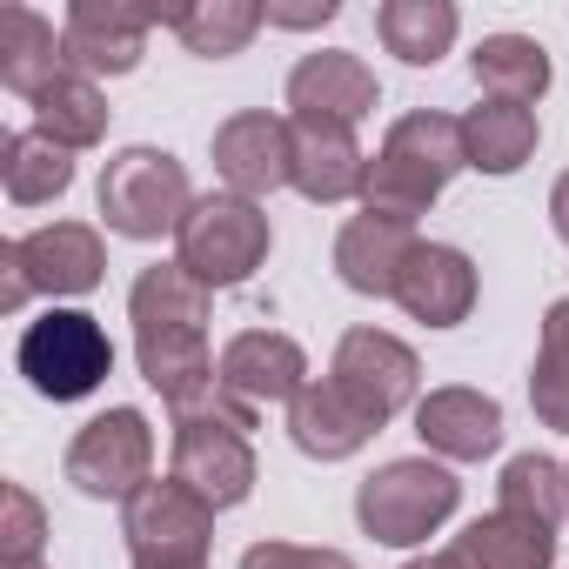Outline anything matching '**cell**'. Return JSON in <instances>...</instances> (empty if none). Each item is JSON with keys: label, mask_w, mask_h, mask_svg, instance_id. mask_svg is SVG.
<instances>
[{"label": "cell", "mask_w": 569, "mask_h": 569, "mask_svg": "<svg viewBox=\"0 0 569 569\" xmlns=\"http://www.w3.org/2000/svg\"><path fill=\"white\" fill-rule=\"evenodd\" d=\"M41 542H48L41 502H34L21 482H8V489H0V556H8V569H34Z\"/></svg>", "instance_id": "obj_31"}, {"label": "cell", "mask_w": 569, "mask_h": 569, "mask_svg": "<svg viewBox=\"0 0 569 569\" xmlns=\"http://www.w3.org/2000/svg\"><path fill=\"white\" fill-rule=\"evenodd\" d=\"M549 221H556V234L569 241V174H562V181L549 188Z\"/></svg>", "instance_id": "obj_35"}, {"label": "cell", "mask_w": 569, "mask_h": 569, "mask_svg": "<svg viewBox=\"0 0 569 569\" xmlns=\"http://www.w3.org/2000/svg\"><path fill=\"white\" fill-rule=\"evenodd\" d=\"M214 174L228 181V194H274L296 181V121L281 114H228L214 128Z\"/></svg>", "instance_id": "obj_9"}, {"label": "cell", "mask_w": 569, "mask_h": 569, "mask_svg": "<svg viewBox=\"0 0 569 569\" xmlns=\"http://www.w3.org/2000/svg\"><path fill=\"white\" fill-rule=\"evenodd\" d=\"M34 128L54 134L61 148H94L108 134V101L88 74H61L41 101H34Z\"/></svg>", "instance_id": "obj_29"}, {"label": "cell", "mask_w": 569, "mask_h": 569, "mask_svg": "<svg viewBox=\"0 0 569 569\" xmlns=\"http://www.w3.org/2000/svg\"><path fill=\"white\" fill-rule=\"evenodd\" d=\"M456 8L449 0H382L376 8V34H382V48L396 54V61H409V68H436L449 48H456Z\"/></svg>", "instance_id": "obj_25"}, {"label": "cell", "mask_w": 569, "mask_h": 569, "mask_svg": "<svg viewBox=\"0 0 569 569\" xmlns=\"http://www.w3.org/2000/svg\"><path fill=\"white\" fill-rule=\"evenodd\" d=\"M469 74H476V88H482L489 101L529 108V101L549 94V54H542V41H529V34H489V41L469 54Z\"/></svg>", "instance_id": "obj_23"}, {"label": "cell", "mask_w": 569, "mask_h": 569, "mask_svg": "<svg viewBox=\"0 0 569 569\" xmlns=\"http://www.w3.org/2000/svg\"><path fill=\"white\" fill-rule=\"evenodd\" d=\"M34 569H41V562H34Z\"/></svg>", "instance_id": "obj_38"}, {"label": "cell", "mask_w": 569, "mask_h": 569, "mask_svg": "<svg viewBox=\"0 0 569 569\" xmlns=\"http://www.w3.org/2000/svg\"><path fill=\"white\" fill-rule=\"evenodd\" d=\"M28 274H21V254H14V241L8 248H0V309H8V316H21L28 309Z\"/></svg>", "instance_id": "obj_33"}, {"label": "cell", "mask_w": 569, "mask_h": 569, "mask_svg": "<svg viewBox=\"0 0 569 569\" xmlns=\"http://www.w3.org/2000/svg\"><path fill=\"white\" fill-rule=\"evenodd\" d=\"M456 168H469L462 121H449L436 108H416L382 134V148H376V161L362 174V214H389V221L416 228V214L436 208V194L449 188Z\"/></svg>", "instance_id": "obj_2"}, {"label": "cell", "mask_w": 569, "mask_h": 569, "mask_svg": "<svg viewBox=\"0 0 569 569\" xmlns=\"http://www.w3.org/2000/svg\"><path fill=\"white\" fill-rule=\"evenodd\" d=\"M456 502H462V482H456L442 462H429V456L382 462V469L356 489V516H362V529H369L376 542H396V549L436 536V529L456 516Z\"/></svg>", "instance_id": "obj_4"}, {"label": "cell", "mask_w": 569, "mask_h": 569, "mask_svg": "<svg viewBox=\"0 0 569 569\" xmlns=\"http://www.w3.org/2000/svg\"><path fill=\"white\" fill-rule=\"evenodd\" d=\"M268 214L248 194H201L174 234V261L201 281V289H234L268 261Z\"/></svg>", "instance_id": "obj_5"}, {"label": "cell", "mask_w": 569, "mask_h": 569, "mask_svg": "<svg viewBox=\"0 0 569 569\" xmlns=\"http://www.w3.org/2000/svg\"><path fill=\"white\" fill-rule=\"evenodd\" d=\"M0 181H8V201L14 208H41V201H61L74 188V148H61L54 134L41 128H21L0 141Z\"/></svg>", "instance_id": "obj_22"}, {"label": "cell", "mask_w": 569, "mask_h": 569, "mask_svg": "<svg viewBox=\"0 0 569 569\" xmlns=\"http://www.w3.org/2000/svg\"><path fill=\"white\" fill-rule=\"evenodd\" d=\"M14 362H21V376H28L34 396H48V402H81V396H94V389L114 376V342H108V329H101L94 316L54 309V316L28 322Z\"/></svg>", "instance_id": "obj_6"}, {"label": "cell", "mask_w": 569, "mask_h": 569, "mask_svg": "<svg viewBox=\"0 0 569 569\" xmlns=\"http://www.w3.org/2000/svg\"><path fill=\"white\" fill-rule=\"evenodd\" d=\"M154 21H161V14L128 8V0H74V8H68V28H61L68 68L88 74V81H94V74H134Z\"/></svg>", "instance_id": "obj_12"}, {"label": "cell", "mask_w": 569, "mask_h": 569, "mask_svg": "<svg viewBox=\"0 0 569 569\" xmlns=\"http://www.w3.org/2000/svg\"><path fill=\"white\" fill-rule=\"evenodd\" d=\"M376 422H389L396 409H409L416 402V382H422V362H416V349L409 342H396V336H382V329H349L342 336V349H336V369H329Z\"/></svg>", "instance_id": "obj_11"}, {"label": "cell", "mask_w": 569, "mask_h": 569, "mask_svg": "<svg viewBox=\"0 0 569 569\" xmlns=\"http://www.w3.org/2000/svg\"><path fill=\"white\" fill-rule=\"evenodd\" d=\"M134 569H148V562H134ZM201 569H208V562H201Z\"/></svg>", "instance_id": "obj_37"}, {"label": "cell", "mask_w": 569, "mask_h": 569, "mask_svg": "<svg viewBox=\"0 0 569 569\" xmlns=\"http://www.w3.org/2000/svg\"><path fill=\"white\" fill-rule=\"evenodd\" d=\"M221 389L248 409L296 402L309 389V356H302V342L274 336V329H248L221 349Z\"/></svg>", "instance_id": "obj_14"}, {"label": "cell", "mask_w": 569, "mask_h": 569, "mask_svg": "<svg viewBox=\"0 0 569 569\" xmlns=\"http://www.w3.org/2000/svg\"><path fill=\"white\" fill-rule=\"evenodd\" d=\"M462 154L469 168L482 174H516L529 154H536V108H516V101H482L462 114Z\"/></svg>", "instance_id": "obj_24"}, {"label": "cell", "mask_w": 569, "mask_h": 569, "mask_svg": "<svg viewBox=\"0 0 569 569\" xmlns=\"http://www.w3.org/2000/svg\"><path fill=\"white\" fill-rule=\"evenodd\" d=\"M409 254H416V234L409 221H389V214H356L336 234V274L356 296H396Z\"/></svg>", "instance_id": "obj_19"}, {"label": "cell", "mask_w": 569, "mask_h": 569, "mask_svg": "<svg viewBox=\"0 0 569 569\" xmlns=\"http://www.w3.org/2000/svg\"><path fill=\"white\" fill-rule=\"evenodd\" d=\"M382 422L329 376V382H309L296 402H289V436H296V449L302 456H316V462H342V456H356L369 436H376Z\"/></svg>", "instance_id": "obj_17"}, {"label": "cell", "mask_w": 569, "mask_h": 569, "mask_svg": "<svg viewBox=\"0 0 569 569\" xmlns=\"http://www.w3.org/2000/svg\"><path fill=\"white\" fill-rule=\"evenodd\" d=\"M14 254H21L28 289H41V296H88V289H101V268H108L101 234H94L88 221L34 228V234L14 241Z\"/></svg>", "instance_id": "obj_16"}, {"label": "cell", "mask_w": 569, "mask_h": 569, "mask_svg": "<svg viewBox=\"0 0 569 569\" xmlns=\"http://www.w3.org/2000/svg\"><path fill=\"white\" fill-rule=\"evenodd\" d=\"M194 194H188V168L168 148H121L101 168V214L114 234L128 241H161L181 234Z\"/></svg>", "instance_id": "obj_3"}, {"label": "cell", "mask_w": 569, "mask_h": 569, "mask_svg": "<svg viewBox=\"0 0 569 569\" xmlns=\"http://www.w3.org/2000/svg\"><path fill=\"white\" fill-rule=\"evenodd\" d=\"M234 569H356L342 549H302V542H254Z\"/></svg>", "instance_id": "obj_32"}, {"label": "cell", "mask_w": 569, "mask_h": 569, "mask_svg": "<svg viewBox=\"0 0 569 569\" xmlns=\"http://www.w3.org/2000/svg\"><path fill=\"white\" fill-rule=\"evenodd\" d=\"M174 482H188L208 509H234L254 489V449L228 422H174Z\"/></svg>", "instance_id": "obj_13"}, {"label": "cell", "mask_w": 569, "mask_h": 569, "mask_svg": "<svg viewBox=\"0 0 569 569\" xmlns=\"http://www.w3.org/2000/svg\"><path fill=\"white\" fill-rule=\"evenodd\" d=\"M376 101H382V88H376L369 61H362V54H342V48L302 54L296 74H289L296 128H349V134H356V121L376 114Z\"/></svg>", "instance_id": "obj_10"}, {"label": "cell", "mask_w": 569, "mask_h": 569, "mask_svg": "<svg viewBox=\"0 0 569 569\" xmlns=\"http://www.w3.org/2000/svg\"><path fill=\"white\" fill-rule=\"evenodd\" d=\"M496 509L556 529L562 509H569V469H556V462L536 456V449H529V456H509V462H502V482H496Z\"/></svg>", "instance_id": "obj_28"}, {"label": "cell", "mask_w": 569, "mask_h": 569, "mask_svg": "<svg viewBox=\"0 0 569 569\" xmlns=\"http://www.w3.org/2000/svg\"><path fill=\"white\" fill-rule=\"evenodd\" d=\"M161 21L181 34L188 54H201V61H228V54H241V48L254 41V28H261L268 14L254 8V0H188V8H168Z\"/></svg>", "instance_id": "obj_27"}, {"label": "cell", "mask_w": 569, "mask_h": 569, "mask_svg": "<svg viewBox=\"0 0 569 569\" xmlns=\"http://www.w3.org/2000/svg\"><path fill=\"white\" fill-rule=\"evenodd\" d=\"M61 74H74V68H68V41L54 34V21H41L21 0L0 8V81L28 101H41Z\"/></svg>", "instance_id": "obj_20"}, {"label": "cell", "mask_w": 569, "mask_h": 569, "mask_svg": "<svg viewBox=\"0 0 569 569\" xmlns=\"http://www.w3.org/2000/svg\"><path fill=\"white\" fill-rule=\"evenodd\" d=\"M261 14H268V28H322L342 8H336V0H316V8H261Z\"/></svg>", "instance_id": "obj_34"}, {"label": "cell", "mask_w": 569, "mask_h": 569, "mask_svg": "<svg viewBox=\"0 0 569 569\" xmlns=\"http://www.w3.org/2000/svg\"><path fill=\"white\" fill-rule=\"evenodd\" d=\"M121 536H128V556L148 569H201L208 542H214V509L188 482L168 476V482H148L141 496H128Z\"/></svg>", "instance_id": "obj_7"}, {"label": "cell", "mask_w": 569, "mask_h": 569, "mask_svg": "<svg viewBox=\"0 0 569 569\" xmlns=\"http://www.w3.org/2000/svg\"><path fill=\"white\" fill-rule=\"evenodd\" d=\"M396 302L416 322H429V329L469 322V309H476V261L462 248H449V241H416V254H409V268L396 281Z\"/></svg>", "instance_id": "obj_15"}, {"label": "cell", "mask_w": 569, "mask_h": 569, "mask_svg": "<svg viewBox=\"0 0 569 569\" xmlns=\"http://www.w3.org/2000/svg\"><path fill=\"white\" fill-rule=\"evenodd\" d=\"M456 549L469 556V569H549L556 562V529L542 522H522V516H476Z\"/></svg>", "instance_id": "obj_26"}, {"label": "cell", "mask_w": 569, "mask_h": 569, "mask_svg": "<svg viewBox=\"0 0 569 569\" xmlns=\"http://www.w3.org/2000/svg\"><path fill=\"white\" fill-rule=\"evenodd\" d=\"M148 469H154V429L141 409H108L68 442V482L81 496L128 502L148 489Z\"/></svg>", "instance_id": "obj_8"}, {"label": "cell", "mask_w": 569, "mask_h": 569, "mask_svg": "<svg viewBox=\"0 0 569 569\" xmlns=\"http://www.w3.org/2000/svg\"><path fill=\"white\" fill-rule=\"evenodd\" d=\"M362 174H369V154L349 128H296V194L309 201H349L362 194Z\"/></svg>", "instance_id": "obj_21"}, {"label": "cell", "mask_w": 569, "mask_h": 569, "mask_svg": "<svg viewBox=\"0 0 569 569\" xmlns=\"http://www.w3.org/2000/svg\"><path fill=\"white\" fill-rule=\"evenodd\" d=\"M416 436L449 462H482L502 442V409L482 389H429L416 402Z\"/></svg>", "instance_id": "obj_18"}, {"label": "cell", "mask_w": 569, "mask_h": 569, "mask_svg": "<svg viewBox=\"0 0 569 569\" xmlns=\"http://www.w3.org/2000/svg\"><path fill=\"white\" fill-rule=\"evenodd\" d=\"M128 322H134V362L168 409L221 382V362L208 356V289L181 261L141 268L134 296H128Z\"/></svg>", "instance_id": "obj_1"}, {"label": "cell", "mask_w": 569, "mask_h": 569, "mask_svg": "<svg viewBox=\"0 0 569 569\" xmlns=\"http://www.w3.org/2000/svg\"><path fill=\"white\" fill-rule=\"evenodd\" d=\"M529 402L549 429L569 436V296L542 316V349H536V369H529Z\"/></svg>", "instance_id": "obj_30"}, {"label": "cell", "mask_w": 569, "mask_h": 569, "mask_svg": "<svg viewBox=\"0 0 569 569\" xmlns=\"http://www.w3.org/2000/svg\"><path fill=\"white\" fill-rule=\"evenodd\" d=\"M409 569H469V556L462 549H442V556H416Z\"/></svg>", "instance_id": "obj_36"}]
</instances>
